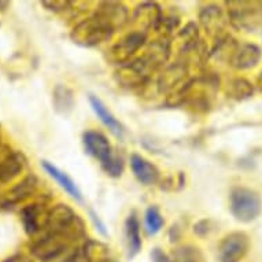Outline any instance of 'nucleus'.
<instances>
[{
	"label": "nucleus",
	"mask_w": 262,
	"mask_h": 262,
	"mask_svg": "<svg viewBox=\"0 0 262 262\" xmlns=\"http://www.w3.org/2000/svg\"><path fill=\"white\" fill-rule=\"evenodd\" d=\"M84 237H85V224L84 221H80L72 227L46 231L32 245L30 251L40 261H54L73 249Z\"/></svg>",
	"instance_id": "nucleus-1"
},
{
	"label": "nucleus",
	"mask_w": 262,
	"mask_h": 262,
	"mask_svg": "<svg viewBox=\"0 0 262 262\" xmlns=\"http://www.w3.org/2000/svg\"><path fill=\"white\" fill-rule=\"evenodd\" d=\"M82 144L91 157L98 159L100 166L110 177H121L124 173V159L114 148L108 139L99 130H85L82 134Z\"/></svg>",
	"instance_id": "nucleus-2"
},
{
	"label": "nucleus",
	"mask_w": 262,
	"mask_h": 262,
	"mask_svg": "<svg viewBox=\"0 0 262 262\" xmlns=\"http://www.w3.org/2000/svg\"><path fill=\"white\" fill-rule=\"evenodd\" d=\"M227 17L237 30L255 33L262 30L261 2H227Z\"/></svg>",
	"instance_id": "nucleus-3"
},
{
	"label": "nucleus",
	"mask_w": 262,
	"mask_h": 262,
	"mask_svg": "<svg viewBox=\"0 0 262 262\" xmlns=\"http://www.w3.org/2000/svg\"><path fill=\"white\" fill-rule=\"evenodd\" d=\"M114 33L116 32L107 24H104L100 18L92 14L74 26L72 33H70V37L78 46L95 47V46H99L104 41H108Z\"/></svg>",
	"instance_id": "nucleus-4"
},
{
	"label": "nucleus",
	"mask_w": 262,
	"mask_h": 262,
	"mask_svg": "<svg viewBox=\"0 0 262 262\" xmlns=\"http://www.w3.org/2000/svg\"><path fill=\"white\" fill-rule=\"evenodd\" d=\"M229 210L237 221L251 223L262 210L261 196L251 188L236 187L229 195Z\"/></svg>",
	"instance_id": "nucleus-5"
},
{
	"label": "nucleus",
	"mask_w": 262,
	"mask_h": 262,
	"mask_svg": "<svg viewBox=\"0 0 262 262\" xmlns=\"http://www.w3.org/2000/svg\"><path fill=\"white\" fill-rule=\"evenodd\" d=\"M147 46V33L142 30H129L120 40H117L108 50L107 58L112 63L118 66L134 60L139 51Z\"/></svg>",
	"instance_id": "nucleus-6"
},
{
	"label": "nucleus",
	"mask_w": 262,
	"mask_h": 262,
	"mask_svg": "<svg viewBox=\"0 0 262 262\" xmlns=\"http://www.w3.org/2000/svg\"><path fill=\"white\" fill-rule=\"evenodd\" d=\"M155 72L147 66L139 56L128 63L121 64L116 70V80L125 88H142L147 85Z\"/></svg>",
	"instance_id": "nucleus-7"
},
{
	"label": "nucleus",
	"mask_w": 262,
	"mask_h": 262,
	"mask_svg": "<svg viewBox=\"0 0 262 262\" xmlns=\"http://www.w3.org/2000/svg\"><path fill=\"white\" fill-rule=\"evenodd\" d=\"M229 24L227 14L217 5H209L199 11V26L205 30L214 43H219L227 36V25Z\"/></svg>",
	"instance_id": "nucleus-8"
},
{
	"label": "nucleus",
	"mask_w": 262,
	"mask_h": 262,
	"mask_svg": "<svg viewBox=\"0 0 262 262\" xmlns=\"http://www.w3.org/2000/svg\"><path fill=\"white\" fill-rule=\"evenodd\" d=\"M50 211H51V206L44 201L43 202H35L24 207L21 211V220L26 233H29L30 236L43 233L47 228Z\"/></svg>",
	"instance_id": "nucleus-9"
},
{
	"label": "nucleus",
	"mask_w": 262,
	"mask_h": 262,
	"mask_svg": "<svg viewBox=\"0 0 262 262\" xmlns=\"http://www.w3.org/2000/svg\"><path fill=\"white\" fill-rule=\"evenodd\" d=\"M249 246V236L245 232L229 233L220 243V262H241L247 253Z\"/></svg>",
	"instance_id": "nucleus-10"
},
{
	"label": "nucleus",
	"mask_w": 262,
	"mask_h": 262,
	"mask_svg": "<svg viewBox=\"0 0 262 262\" xmlns=\"http://www.w3.org/2000/svg\"><path fill=\"white\" fill-rule=\"evenodd\" d=\"M25 168V158L21 152L0 142V184L14 180Z\"/></svg>",
	"instance_id": "nucleus-11"
},
{
	"label": "nucleus",
	"mask_w": 262,
	"mask_h": 262,
	"mask_svg": "<svg viewBox=\"0 0 262 262\" xmlns=\"http://www.w3.org/2000/svg\"><path fill=\"white\" fill-rule=\"evenodd\" d=\"M94 14L104 24H107L114 32L122 29L130 21L128 7L120 2H100Z\"/></svg>",
	"instance_id": "nucleus-12"
},
{
	"label": "nucleus",
	"mask_w": 262,
	"mask_h": 262,
	"mask_svg": "<svg viewBox=\"0 0 262 262\" xmlns=\"http://www.w3.org/2000/svg\"><path fill=\"white\" fill-rule=\"evenodd\" d=\"M163 13L161 7L157 3L146 2L136 7V10L130 17V22L135 25V29L142 30L144 33H148L150 30L158 28L159 22L162 21Z\"/></svg>",
	"instance_id": "nucleus-13"
},
{
	"label": "nucleus",
	"mask_w": 262,
	"mask_h": 262,
	"mask_svg": "<svg viewBox=\"0 0 262 262\" xmlns=\"http://www.w3.org/2000/svg\"><path fill=\"white\" fill-rule=\"evenodd\" d=\"M70 262H112L110 249L99 241L85 239L80 247L74 250Z\"/></svg>",
	"instance_id": "nucleus-14"
},
{
	"label": "nucleus",
	"mask_w": 262,
	"mask_h": 262,
	"mask_svg": "<svg viewBox=\"0 0 262 262\" xmlns=\"http://www.w3.org/2000/svg\"><path fill=\"white\" fill-rule=\"evenodd\" d=\"M261 50L255 44L237 43L236 47L233 48L232 55L229 58L228 63L236 70H249L257 66L261 59Z\"/></svg>",
	"instance_id": "nucleus-15"
},
{
	"label": "nucleus",
	"mask_w": 262,
	"mask_h": 262,
	"mask_svg": "<svg viewBox=\"0 0 262 262\" xmlns=\"http://www.w3.org/2000/svg\"><path fill=\"white\" fill-rule=\"evenodd\" d=\"M130 169H132L134 176L143 185L157 184L159 181V177H161L158 168L151 161L144 158L143 155H130Z\"/></svg>",
	"instance_id": "nucleus-16"
},
{
	"label": "nucleus",
	"mask_w": 262,
	"mask_h": 262,
	"mask_svg": "<svg viewBox=\"0 0 262 262\" xmlns=\"http://www.w3.org/2000/svg\"><path fill=\"white\" fill-rule=\"evenodd\" d=\"M90 104L91 108L94 110L95 116L99 118L100 122H102L114 136H117V138H122V136H124V126L121 125V122L117 120L116 116L108 110L107 106H106L98 96L90 95Z\"/></svg>",
	"instance_id": "nucleus-17"
},
{
	"label": "nucleus",
	"mask_w": 262,
	"mask_h": 262,
	"mask_svg": "<svg viewBox=\"0 0 262 262\" xmlns=\"http://www.w3.org/2000/svg\"><path fill=\"white\" fill-rule=\"evenodd\" d=\"M41 166L46 172L48 173V176L52 177L54 180L59 184V187L62 189H64V192L70 195L74 201H77V202H82V193L80 191V188L77 187V184L74 183V180L72 177L68 174L63 170H60L59 168H56L55 165H52L48 161H43L41 162Z\"/></svg>",
	"instance_id": "nucleus-18"
},
{
	"label": "nucleus",
	"mask_w": 262,
	"mask_h": 262,
	"mask_svg": "<svg viewBox=\"0 0 262 262\" xmlns=\"http://www.w3.org/2000/svg\"><path fill=\"white\" fill-rule=\"evenodd\" d=\"M125 239L128 246V255L134 258L142 250V235H140V221L136 213H130L125 221Z\"/></svg>",
	"instance_id": "nucleus-19"
},
{
	"label": "nucleus",
	"mask_w": 262,
	"mask_h": 262,
	"mask_svg": "<svg viewBox=\"0 0 262 262\" xmlns=\"http://www.w3.org/2000/svg\"><path fill=\"white\" fill-rule=\"evenodd\" d=\"M225 94L228 98L235 100H245L249 99L250 96H253L254 86L253 84L242 77L231 78L225 86Z\"/></svg>",
	"instance_id": "nucleus-20"
},
{
	"label": "nucleus",
	"mask_w": 262,
	"mask_h": 262,
	"mask_svg": "<svg viewBox=\"0 0 262 262\" xmlns=\"http://www.w3.org/2000/svg\"><path fill=\"white\" fill-rule=\"evenodd\" d=\"M173 262H205L202 250L192 245H184L173 250Z\"/></svg>",
	"instance_id": "nucleus-21"
},
{
	"label": "nucleus",
	"mask_w": 262,
	"mask_h": 262,
	"mask_svg": "<svg viewBox=\"0 0 262 262\" xmlns=\"http://www.w3.org/2000/svg\"><path fill=\"white\" fill-rule=\"evenodd\" d=\"M54 103H55L58 112L63 113V114L69 113L74 106L73 92L68 86H56L55 92H54Z\"/></svg>",
	"instance_id": "nucleus-22"
},
{
	"label": "nucleus",
	"mask_w": 262,
	"mask_h": 262,
	"mask_svg": "<svg viewBox=\"0 0 262 262\" xmlns=\"http://www.w3.org/2000/svg\"><path fill=\"white\" fill-rule=\"evenodd\" d=\"M163 217L161 214L158 207L150 206L144 213V229H146L147 235L154 236L162 229L163 227Z\"/></svg>",
	"instance_id": "nucleus-23"
},
{
	"label": "nucleus",
	"mask_w": 262,
	"mask_h": 262,
	"mask_svg": "<svg viewBox=\"0 0 262 262\" xmlns=\"http://www.w3.org/2000/svg\"><path fill=\"white\" fill-rule=\"evenodd\" d=\"M41 5L51 10L54 13H64L68 10H72L74 2H63V0H55V2H43Z\"/></svg>",
	"instance_id": "nucleus-24"
},
{
	"label": "nucleus",
	"mask_w": 262,
	"mask_h": 262,
	"mask_svg": "<svg viewBox=\"0 0 262 262\" xmlns=\"http://www.w3.org/2000/svg\"><path fill=\"white\" fill-rule=\"evenodd\" d=\"M151 262H173L161 249H154L150 253Z\"/></svg>",
	"instance_id": "nucleus-25"
},
{
	"label": "nucleus",
	"mask_w": 262,
	"mask_h": 262,
	"mask_svg": "<svg viewBox=\"0 0 262 262\" xmlns=\"http://www.w3.org/2000/svg\"><path fill=\"white\" fill-rule=\"evenodd\" d=\"M3 262H33L30 258H28L24 254H17V255H13V257H10L9 259H6Z\"/></svg>",
	"instance_id": "nucleus-26"
},
{
	"label": "nucleus",
	"mask_w": 262,
	"mask_h": 262,
	"mask_svg": "<svg viewBox=\"0 0 262 262\" xmlns=\"http://www.w3.org/2000/svg\"><path fill=\"white\" fill-rule=\"evenodd\" d=\"M255 85H257V88L262 92V72L259 74H258L257 77V81H255Z\"/></svg>",
	"instance_id": "nucleus-27"
},
{
	"label": "nucleus",
	"mask_w": 262,
	"mask_h": 262,
	"mask_svg": "<svg viewBox=\"0 0 262 262\" xmlns=\"http://www.w3.org/2000/svg\"><path fill=\"white\" fill-rule=\"evenodd\" d=\"M0 142H2V136H0Z\"/></svg>",
	"instance_id": "nucleus-28"
},
{
	"label": "nucleus",
	"mask_w": 262,
	"mask_h": 262,
	"mask_svg": "<svg viewBox=\"0 0 262 262\" xmlns=\"http://www.w3.org/2000/svg\"><path fill=\"white\" fill-rule=\"evenodd\" d=\"M261 7H262V2H261Z\"/></svg>",
	"instance_id": "nucleus-29"
}]
</instances>
